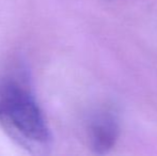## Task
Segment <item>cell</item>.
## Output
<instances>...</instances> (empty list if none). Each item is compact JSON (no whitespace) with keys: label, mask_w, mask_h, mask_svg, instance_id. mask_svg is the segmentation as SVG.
Returning <instances> with one entry per match:
<instances>
[{"label":"cell","mask_w":157,"mask_h":156,"mask_svg":"<svg viewBox=\"0 0 157 156\" xmlns=\"http://www.w3.org/2000/svg\"><path fill=\"white\" fill-rule=\"evenodd\" d=\"M0 125L31 151L48 148L52 134L33 91L29 70L15 62L0 74Z\"/></svg>","instance_id":"cell-1"},{"label":"cell","mask_w":157,"mask_h":156,"mask_svg":"<svg viewBox=\"0 0 157 156\" xmlns=\"http://www.w3.org/2000/svg\"><path fill=\"white\" fill-rule=\"evenodd\" d=\"M120 137L119 119L111 110L97 111L88 124L90 146L97 154H107L116 146Z\"/></svg>","instance_id":"cell-2"}]
</instances>
